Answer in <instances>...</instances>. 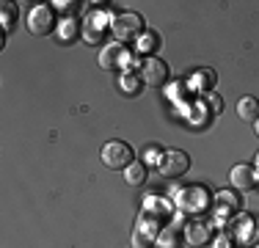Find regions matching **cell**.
<instances>
[{
    "mask_svg": "<svg viewBox=\"0 0 259 248\" xmlns=\"http://www.w3.org/2000/svg\"><path fill=\"white\" fill-rule=\"evenodd\" d=\"M138 74H141V80H144V86L160 89V86H165V80H168V66H165V61H160L157 55H152V58H144L138 64Z\"/></svg>",
    "mask_w": 259,
    "mask_h": 248,
    "instance_id": "obj_10",
    "label": "cell"
},
{
    "mask_svg": "<svg viewBox=\"0 0 259 248\" xmlns=\"http://www.w3.org/2000/svg\"><path fill=\"white\" fill-rule=\"evenodd\" d=\"M204 108H207V113H209V116H218L221 110H224V102H221V97L207 94V97H204Z\"/></svg>",
    "mask_w": 259,
    "mask_h": 248,
    "instance_id": "obj_23",
    "label": "cell"
},
{
    "mask_svg": "<svg viewBox=\"0 0 259 248\" xmlns=\"http://www.w3.org/2000/svg\"><path fill=\"white\" fill-rule=\"evenodd\" d=\"M124 182L133 185V188H141V185L146 182V166L138 163V160H135L133 166H127L124 169Z\"/></svg>",
    "mask_w": 259,
    "mask_h": 248,
    "instance_id": "obj_19",
    "label": "cell"
},
{
    "mask_svg": "<svg viewBox=\"0 0 259 248\" xmlns=\"http://www.w3.org/2000/svg\"><path fill=\"white\" fill-rule=\"evenodd\" d=\"M110 30H113V36L119 42H138L141 36L146 33L144 20H141V14H135V11H121V14H116Z\"/></svg>",
    "mask_w": 259,
    "mask_h": 248,
    "instance_id": "obj_5",
    "label": "cell"
},
{
    "mask_svg": "<svg viewBox=\"0 0 259 248\" xmlns=\"http://www.w3.org/2000/svg\"><path fill=\"white\" fill-rule=\"evenodd\" d=\"M0 11H3V14H0V25H3V33H9L11 28H14L17 25V6L14 3H3L0 6Z\"/></svg>",
    "mask_w": 259,
    "mask_h": 248,
    "instance_id": "obj_21",
    "label": "cell"
},
{
    "mask_svg": "<svg viewBox=\"0 0 259 248\" xmlns=\"http://www.w3.org/2000/svg\"><path fill=\"white\" fill-rule=\"evenodd\" d=\"M212 210H215V218L221 223H226L243 213V198H240L237 190H221L212 198Z\"/></svg>",
    "mask_w": 259,
    "mask_h": 248,
    "instance_id": "obj_8",
    "label": "cell"
},
{
    "mask_svg": "<svg viewBox=\"0 0 259 248\" xmlns=\"http://www.w3.org/2000/svg\"><path fill=\"white\" fill-rule=\"evenodd\" d=\"M188 169H190V157L182 149H168V152H163L160 166H157V171L163 174L165 179H180L182 174H188Z\"/></svg>",
    "mask_w": 259,
    "mask_h": 248,
    "instance_id": "obj_9",
    "label": "cell"
},
{
    "mask_svg": "<svg viewBox=\"0 0 259 248\" xmlns=\"http://www.w3.org/2000/svg\"><path fill=\"white\" fill-rule=\"evenodd\" d=\"M55 6V9H58V11H66V14H72V11H75L77 9V0H64V3H61V0H58V3H53Z\"/></svg>",
    "mask_w": 259,
    "mask_h": 248,
    "instance_id": "obj_24",
    "label": "cell"
},
{
    "mask_svg": "<svg viewBox=\"0 0 259 248\" xmlns=\"http://www.w3.org/2000/svg\"><path fill=\"white\" fill-rule=\"evenodd\" d=\"M234 190H251L256 188V171L251 169V166H234L232 174H229Z\"/></svg>",
    "mask_w": 259,
    "mask_h": 248,
    "instance_id": "obj_13",
    "label": "cell"
},
{
    "mask_svg": "<svg viewBox=\"0 0 259 248\" xmlns=\"http://www.w3.org/2000/svg\"><path fill=\"white\" fill-rule=\"evenodd\" d=\"M182 240L190 245H209L215 240V223L207 218H190L182 226Z\"/></svg>",
    "mask_w": 259,
    "mask_h": 248,
    "instance_id": "obj_7",
    "label": "cell"
},
{
    "mask_svg": "<svg viewBox=\"0 0 259 248\" xmlns=\"http://www.w3.org/2000/svg\"><path fill=\"white\" fill-rule=\"evenodd\" d=\"M160 157H163V149L160 146H146L144 149V166H160Z\"/></svg>",
    "mask_w": 259,
    "mask_h": 248,
    "instance_id": "obj_22",
    "label": "cell"
},
{
    "mask_svg": "<svg viewBox=\"0 0 259 248\" xmlns=\"http://www.w3.org/2000/svg\"><path fill=\"white\" fill-rule=\"evenodd\" d=\"M55 6L53 3H39L30 9L28 14V30L33 36H47L53 30H58V14H55Z\"/></svg>",
    "mask_w": 259,
    "mask_h": 248,
    "instance_id": "obj_3",
    "label": "cell"
},
{
    "mask_svg": "<svg viewBox=\"0 0 259 248\" xmlns=\"http://www.w3.org/2000/svg\"><path fill=\"white\" fill-rule=\"evenodd\" d=\"M237 116L243 121H254L256 124V119H259V99L256 97H243L237 102Z\"/></svg>",
    "mask_w": 259,
    "mask_h": 248,
    "instance_id": "obj_16",
    "label": "cell"
},
{
    "mask_svg": "<svg viewBox=\"0 0 259 248\" xmlns=\"http://www.w3.org/2000/svg\"><path fill=\"white\" fill-rule=\"evenodd\" d=\"M180 226H165L163 232L157 234V245L155 248H177L180 245Z\"/></svg>",
    "mask_w": 259,
    "mask_h": 248,
    "instance_id": "obj_20",
    "label": "cell"
},
{
    "mask_svg": "<svg viewBox=\"0 0 259 248\" xmlns=\"http://www.w3.org/2000/svg\"><path fill=\"white\" fill-rule=\"evenodd\" d=\"M174 210H177V204H171V198H165V196H144V207H141L138 218L165 229L171 223V218H174Z\"/></svg>",
    "mask_w": 259,
    "mask_h": 248,
    "instance_id": "obj_2",
    "label": "cell"
},
{
    "mask_svg": "<svg viewBox=\"0 0 259 248\" xmlns=\"http://www.w3.org/2000/svg\"><path fill=\"white\" fill-rule=\"evenodd\" d=\"M254 130H256V135H259V119H256V124H254Z\"/></svg>",
    "mask_w": 259,
    "mask_h": 248,
    "instance_id": "obj_26",
    "label": "cell"
},
{
    "mask_svg": "<svg viewBox=\"0 0 259 248\" xmlns=\"http://www.w3.org/2000/svg\"><path fill=\"white\" fill-rule=\"evenodd\" d=\"M254 171H259V154H256V169H254Z\"/></svg>",
    "mask_w": 259,
    "mask_h": 248,
    "instance_id": "obj_27",
    "label": "cell"
},
{
    "mask_svg": "<svg viewBox=\"0 0 259 248\" xmlns=\"http://www.w3.org/2000/svg\"><path fill=\"white\" fill-rule=\"evenodd\" d=\"M135 64V53H127L121 45H108L100 53V66L102 69H127Z\"/></svg>",
    "mask_w": 259,
    "mask_h": 248,
    "instance_id": "obj_12",
    "label": "cell"
},
{
    "mask_svg": "<svg viewBox=\"0 0 259 248\" xmlns=\"http://www.w3.org/2000/svg\"><path fill=\"white\" fill-rule=\"evenodd\" d=\"M157 50H160V36L155 33V30H146V33L138 39V50H135V53L144 55V58H152Z\"/></svg>",
    "mask_w": 259,
    "mask_h": 248,
    "instance_id": "obj_18",
    "label": "cell"
},
{
    "mask_svg": "<svg viewBox=\"0 0 259 248\" xmlns=\"http://www.w3.org/2000/svg\"><path fill=\"white\" fill-rule=\"evenodd\" d=\"M215 80H218V77H215L212 69H199V72H193V77L188 80V86H190L193 91H199V94L207 97L209 91L215 89Z\"/></svg>",
    "mask_w": 259,
    "mask_h": 248,
    "instance_id": "obj_14",
    "label": "cell"
},
{
    "mask_svg": "<svg viewBox=\"0 0 259 248\" xmlns=\"http://www.w3.org/2000/svg\"><path fill=\"white\" fill-rule=\"evenodd\" d=\"M55 33H58L61 42H75L77 36H83V28H80V22L75 20V17H66V20H61Z\"/></svg>",
    "mask_w": 259,
    "mask_h": 248,
    "instance_id": "obj_17",
    "label": "cell"
},
{
    "mask_svg": "<svg viewBox=\"0 0 259 248\" xmlns=\"http://www.w3.org/2000/svg\"><path fill=\"white\" fill-rule=\"evenodd\" d=\"M226 226H229V237L232 240H237L240 245H251V243H256V221L251 218V215H245V213H240L237 218H232V221H226Z\"/></svg>",
    "mask_w": 259,
    "mask_h": 248,
    "instance_id": "obj_11",
    "label": "cell"
},
{
    "mask_svg": "<svg viewBox=\"0 0 259 248\" xmlns=\"http://www.w3.org/2000/svg\"><path fill=\"white\" fill-rule=\"evenodd\" d=\"M209 245H212V248H232V237H229V234H221V237H215Z\"/></svg>",
    "mask_w": 259,
    "mask_h": 248,
    "instance_id": "obj_25",
    "label": "cell"
},
{
    "mask_svg": "<svg viewBox=\"0 0 259 248\" xmlns=\"http://www.w3.org/2000/svg\"><path fill=\"white\" fill-rule=\"evenodd\" d=\"M174 204L182 215H188V218H201V215L212 207V196H209V190L204 185H188V188H182L180 193H177Z\"/></svg>",
    "mask_w": 259,
    "mask_h": 248,
    "instance_id": "obj_1",
    "label": "cell"
},
{
    "mask_svg": "<svg viewBox=\"0 0 259 248\" xmlns=\"http://www.w3.org/2000/svg\"><path fill=\"white\" fill-rule=\"evenodd\" d=\"M100 157H102L105 169H110V171H124L127 166H133V163H135V152H133V146L124 144V141H108V144L102 146Z\"/></svg>",
    "mask_w": 259,
    "mask_h": 248,
    "instance_id": "obj_4",
    "label": "cell"
},
{
    "mask_svg": "<svg viewBox=\"0 0 259 248\" xmlns=\"http://www.w3.org/2000/svg\"><path fill=\"white\" fill-rule=\"evenodd\" d=\"M113 25V17H110V9H91L89 17H85L83 22V39L89 42V45H102L105 39V30Z\"/></svg>",
    "mask_w": 259,
    "mask_h": 248,
    "instance_id": "obj_6",
    "label": "cell"
},
{
    "mask_svg": "<svg viewBox=\"0 0 259 248\" xmlns=\"http://www.w3.org/2000/svg\"><path fill=\"white\" fill-rule=\"evenodd\" d=\"M119 89L124 91L127 97H138L141 89H144V80H141L138 72H121L119 74Z\"/></svg>",
    "mask_w": 259,
    "mask_h": 248,
    "instance_id": "obj_15",
    "label": "cell"
}]
</instances>
